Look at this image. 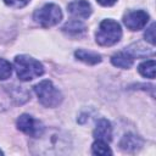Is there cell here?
<instances>
[{"label": "cell", "mask_w": 156, "mask_h": 156, "mask_svg": "<svg viewBox=\"0 0 156 156\" xmlns=\"http://www.w3.org/2000/svg\"><path fill=\"white\" fill-rule=\"evenodd\" d=\"M13 65H15L17 77L23 82L32 80L37 77H40L44 73L43 65L38 60H35L30 56H27V55L16 56Z\"/></svg>", "instance_id": "cell-1"}, {"label": "cell", "mask_w": 156, "mask_h": 156, "mask_svg": "<svg viewBox=\"0 0 156 156\" xmlns=\"http://www.w3.org/2000/svg\"><path fill=\"white\" fill-rule=\"evenodd\" d=\"M96 43L101 46H111L119 41L122 38V29L118 22L113 20H104L95 34Z\"/></svg>", "instance_id": "cell-2"}, {"label": "cell", "mask_w": 156, "mask_h": 156, "mask_svg": "<svg viewBox=\"0 0 156 156\" xmlns=\"http://www.w3.org/2000/svg\"><path fill=\"white\" fill-rule=\"evenodd\" d=\"M34 91L45 107H55L62 101V95L52 82L45 79L34 85Z\"/></svg>", "instance_id": "cell-3"}, {"label": "cell", "mask_w": 156, "mask_h": 156, "mask_svg": "<svg viewBox=\"0 0 156 156\" xmlns=\"http://www.w3.org/2000/svg\"><path fill=\"white\" fill-rule=\"evenodd\" d=\"M62 18L61 9L55 4H45L34 12V21L41 27H52Z\"/></svg>", "instance_id": "cell-4"}, {"label": "cell", "mask_w": 156, "mask_h": 156, "mask_svg": "<svg viewBox=\"0 0 156 156\" xmlns=\"http://www.w3.org/2000/svg\"><path fill=\"white\" fill-rule=\"evenodd\" d=\"M17 128L21 132H23L24 134L33 136V138H39L44 133V124L40 121L33 118L32 116H29L27 113H23L18 117Z\"/></svg>", "instance_id": "cell-5"}, {"label": "cell", "mask_w": 156, "mask_h": 156, "mask_svg": "<svg viewBox=\"0 0 156 156\" xmlns=\"http://www.w3.org/2000/svg\"><path fill=\"white\" fill-rule=\"evenodd\" d=\"M149 21V15L143 10L129 11L123 16V23L130 30L143 29Z\"/></svg>", "instance_id": "cell-6"}, {"label": "cell", "mask_w": 156, "mask_h": 156, "mask_svg": "<svg viewBox=\"0 0 156 156\" xmlns=\"http://www.w3.org/2000/svg\"><path fill=\"white\" fill-rule=\"evenodd\" d=\"M68 12L76 18H88L91 15V6L87 0H76L68 4Z\"/></svg>", "instance_id": "cell-7"}, {"label": "cell", "mask_w": 156, "mask_h": 156, "mask_svg": "<svg viewBox=\"0 0 156 156\" xmlns=\"http://www.w3.org/2000/svg\"><path fill=\"white\" fill-rule=\"evenodd\" d=\"M93 135L96 140H101L105 143H110L112 140V127L111 123L105 119L101 118L96 122V127L93 132Z\"/></svg>", "instance_id": "cell-8"}, {"label": "cell", "mask_w": 156, "mask_h": 156, "mask_svg": "<svg viewBox=\"0 0 156 156\" xmlns=\"http://www.w3.org/2000/svg\"><path fill=\"white\" fill-rule=\"evenodd\" d=\"M141 145H143V140L134 134H126L119 143L121 149L124 151H128V152L136 151Z\"/></svg>", "instance_id": "cell-9"}, {"label": "cell", "mask_w": 156, "mask_h": 156, "mask_svg": "<svg viewBox=\"0 0 156 156\" xmlns=\"http://www.w3.org/2000/svg\"><path fill=\"white\" fill-rule=\"evenodd\" d=\"M111 62L113 66L119 67V68H129L132 67L133 62H134V57L129 54V52H117L111 57Z\"/></svg>", "instance_id": "cell-10"}, {"label": "cell", "mask_w": 156, "mask_h": 156, "mask_svg": "<svg viewBox=\"0 0 156 156\" xmlns=\"http://www.w3.org/2000/svg\"><path fill=\"white\" fill-rule=\"evenodd\" d=\"M74 55H76V57L78 60H80V61H83V62H85L88 65H96V63L101 62V56L95 54V52H91V51H87V50L79 49V50H77L74 52Z\"/></svg>", "instance_id": "cell-11"}, {"label": "cell", "mask_w": 156, "mask_h": 156, "mask_svg": "<svg viewBox=\"0 0 156 156\" xmlns=\"http://www.w3.org/2000/svg\"><path fill=\"white\" fill-rule=\"evenodd\" d=\"M155 68H156L155 60H147V61H144L139 65L138 71L143 77L154 79L155 78Z\"/></svg>", "instance_id": "cell-12"}, {"label": "cell", "mask_w": 156, "mask_h": 156, "mask_svg": "<svg viewBox=\"0 0 156 156\" xmlns=\"http://www.w3.org/2000/svg\"><path fill=\"white\" fill-rule=\"evenodd\" d=\"M62 29H63V32H66L71 35H79L80 33H83L85 30V26L79 20H73V21L67 22Z\"/></svg>", "instance_id": "cell-13"}, {"label": "cell", "mask_w": 156, "mask_h": 156, "mask_svg": "<svg viewBox=\"0 0 156 156\" xmlns=\"http://www.w3.org/2000/svg\"><path fill=\"white\" fill-rule=\"evenodd\" d=\"M91 151L95 155H101V156H106V155H111L112 151L108 147L107 143L101 141V140H96L93 145H91Z\"/></svg>", "instance_id": "cell-14"}, {"label": "cell", "mask_w": 156, "mask_h": 156, "mask_svg": "<svg viewBox=\"0 0 156 156\" xmlns=\"http://www.w3.org/2000/svg\"><path fill=\"white\" fill-rule=\"evenodd\" d=\"M12 73V66L5 58H0V80L7 79Z\"/></svg>", "instance_id": "cell-15"}, {"label": "cell", "mask_w": 156, "mask_h": 156, "mask_svg": "<svg viewBox=\"0 0 156 156\" xmlns=\"http://www.w3.org/2000/svg\"><path fill=\"white\" fill-rule=\"evenodd\" d=\"M145 40L149 41L151 45H155V23H151V26L145 32Z\"/></svg>", "instance_id": "cell-16"}, {"label": "cell", "mask_w": 156, "mask_h": 156, "mask_svg": "<svg viewBox=\"0 0 156 156\" xmlns=\"http://www.w3.org/2000/svg\"><path fill=\"white\" fill-rule=\"evenodd\" d=\"M30 0H4V2L13 9H21L23 6H26Z\"/></svg>", "instance_id": "cell-17"}, {"label": "cell", "mask_w": 156, "mask_h": 156, "mask_svg": "<svg viewBox=\"0 0 156 156\" xmlns=\"http://www.w3.org/2000/svg\"><path fill=\"white\" fill-rule=\"evenodd\" d=\"M96 1L102 6H112L113 4H116L117 0H96Z\"/></svg>", "instance_id": "cell-18"}, {"label": "cell", "mask_w": 156, "mask_h": 156, "mask_svg": "<svg viewBox=\"0 0 156 156\" xmlns=\"http://www.w3.org/2000/svg\"><path fill=\"white\" fill-rule=\"evenodd\" d=\"M0 155H2V151H1V150H0Z\"/></svg>", "instance_id": "cell-19"}]
</instances>
